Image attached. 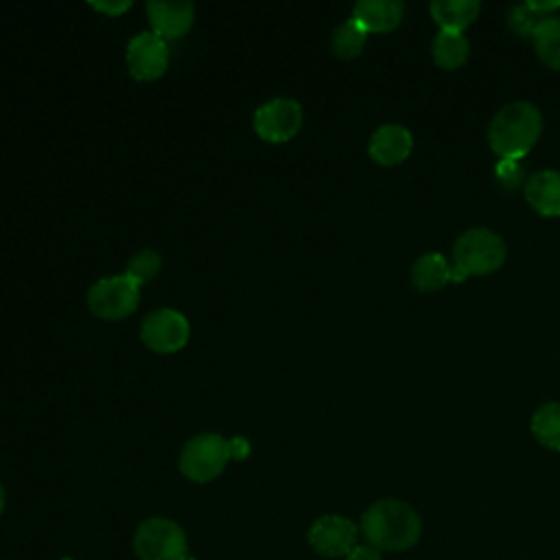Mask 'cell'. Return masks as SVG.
Masks as SVG:
<instances>
[{
  "label": "cell",
  "instance_id": "13",
  "mask_svg": "<svg viewBox=\"0 0 560 560\" xmlns=\"http://www.w3.org/2000/svg\"><path fill=\"white\" fill-rule=\"evenodd\" d=\"M405 4L398 0H359L352 9V20L365 33H385L402 22Z\"/></svg>",
  "mask_w": 560,
  "mask_h": 560
},
{
  "label": "cell",
  "instance_id": "21",
  "mask_svg": "<svg viewBox=\"0 0 560 560\" xmlns=\"http://www.w3.org/2000/svg\"><path fill=\"white\" fill-rule=\"evenodd\" d=\"M365 39H368V33L352 18H348L332 31L330 48L339 59H354L357 55H361Z\"/></svg>",
  "mask_w": 560,
  "mask_h": 560
},
{
  "label": "cell",
  "instance_id": "7",
  "mask_svg": "<svg viewBox=\"0 0 560 560\" xmlns=\"http://www.w3.org/2000/svg\"><path fill=\"white\" fill-rule=\"evenodd\" d=\"M190 324L175 308H160L144 317L140 326L142 343L160 354H171L188 343Z\"/></svg>",
  "mask_w": 560,
  "mask_h": 560
},
{
  "label": "cell",
  "instance_id": "5",
  "mask_svg": "<svg viewBox=\"0 0 560 560\" xmlns=\"http://www.w3.org/2000/svg\"><path fill=\"white\" fill-rule=\"evenodd\" d=\"M230 444L217 433H201L186 442L179 455V470L195 483L219 477L230 462Z\"/></svg>",
  "mask_w": 560,
  "mask_h": 560
},
{
  "label": "cell",
  "instance_id": "6",
  "mask_svg": "<svg viewBox=\"0 0 560 560\" xmlns=\"http://www.w3.org/2000/svg\"><path fill=\"white\" fill-rule=\"evenodd\" d=\"M140 304V284L131 278L112 276L96 280L88 291V306L101 319H122Z\"/></svg>",
  "mask_w": 560,
  "mask_h": 560
},
{
  "label": "cell",
  "instance_id": "10",
  "mask_svg": "<svg viewBox=\"0 0 560 560\" xmlns=\"http://www.w3.org/2000/svg\"><path fill=\"white\" fill-rule=\"evenodd\" d=\"M168 66V48L153 31H142L127 44V68L138 81H153L164 74Z\"/></svg>",
  "mask_w": 560,
  "mask_h": 560
},
{
  "label": "cell",
  "instance_id": "22",
  "mask_svg": "<svg viewBox=\"0 0 560 560\" xmlns=\"http://www.w3.org/2000/svg\"><path fill=\"white\" fill-rule=\"evenodd\" d=\"M160 267H162L160 254H155L153 249H142L129 258V262L125 267V276L136 280L138 284H142V282L153 280L158 276Z\"/></svg>",
  "mask_w": 560,
  "mask_h": 560
},
{
  "label": "cell",
  "instance_id": "17",
  "mask_svg": "<svg viewBox=\"0 0 560 560\" xmlns=\"http://www.w3.org/2000/svg\"><path fill=\"white\" fill-rule=\"evenodd\" d=\"M468 52H470V44L464 37V33L440 31L433 37L431 55H433V61L444 70H457L459 66H464L468 59Z\"/></svg>",
  "mask_w": 560,
  "mask_h": 560
},
{
  "label": "cell",
  "instance_id": "9",
  "mask_svg": "<svg viewBox=\"0 0 560 560\" xmlns=\"http://www.w3.org/2000/svg\"><path fill=\"white\" fill-rule=\"evenodd\" d=\"M359 529L341 514H324L308 529V545L324 558H346L357 547Z\"/></svg>",
  "mask_w": 560,
  "mask_h": 560
},
{
  "label": "cell",
  "instance_id": "25",
  "mask_svg": "<svg viewBox=\"0 0 560 560\" xmlns=\"http://www.w3.org/2000/svg\"><path fill=\"white\" fill-rule=\"evenodd\" d=\"M230 444V455L236 459H245L249 455V442L245 438H232L228 440Z\"/></svg>",
  "mask_w": 560,
  "mask_h": 560
},
{
  "label": "cell",
  "instance_id": "24",
  "mask_svg": "<svg viewBox=\"0 0 560 560\" xmlns=\"http://www.w3.org/2000/svg\"><path fill=\"white\" fill-rule=\"evenodd\" d=\"M346 560H381V551L372 545H357L348 556Z\"/></svg>",
  "mask_w": 560,
  "mask_h": 560
},
{
  "label": "cell",
  "instance_id": "14",
  "mask_svg": "<svg viewBox=\"0 0 560 560\" xmlns=\"http://www.w3.org/2000/svg\"><path fill=\"white\" fill-rule=\"evenodd\" d=\"M527 203L542 217H560V171H538L525 182Z\"/></svg>",
  "mask_w": 560,
  "mask_h": 560
},
{
  "label": "cell",
  "instance_id": "8",
  "mask_svg": "<svg viewBox=\"0 0 560 560\" xmlns=\"http://www.w3.org/2000/svg\"><path fill=\"white\" fill-rule=\"evenodd\" d=\"M302 127V105L295 98L278 96L262 103L254 114V129L265 142H287Z\"/></svg>",
  "mask_w": 560,
  "mask_h": 560
},
{
  "label": "cell",
  "instance_id": "1",
  "mask_svg": "<svg viewBox=\"0 0 560 560\" xmlns=\"http://www.w3.org/2000/svg\"><path fill=\"white\" fill-rule=\"evenodd\" d=\"M361 534L378 551H402L420 540L422 521L409 503L381 499L363 512Z\"/></svg>",
  "mask_w": 560,
  "mask_h": 560
},
{
  "label": "cell",
  "instance_id": "4",
  "mask_svg": "<svg viewBox=\"0 0 560 560\" xmlns=\"http://www.w3.org/2000/svg\"><path fill=\"white\" fill-rule=\"evenodd\" d=\"M133 551L140 560H184L188 556V538L173 518L151 516L138 525Z\"/></svg>",
  "mask_w": 560,
  "mask_h": 560
},
{
  "label": "cell",
  "instance_id": "11",
  "mask_svg": "<svg viewBox=\"0 0 560 560\" xmlns=\"http://www.w3.org/2000/svg\"><path fill=\"white\" fill-rule=\"evenodd\" d=\"M147 15L151 22V31L166 42L188 33L195 20V7L188 0H179V2L151 0L147 2Z\"/></svg>",
  "mask_w": 560,
  "mask_h": 560
},
{
  "label": "cell",
  "instance_id": "12",
  "mask_svg": "<svg viewBox=\"0 0 560 560\" xmlns=\"http://www.w3.org/2000/svg\"><path fill=\"white\" fill-rule=\"evenodd\" d=\"M413 149V138L411 131L402 125L396 122H387L381 125L368 144V153L376 164L383 166H396L400 162H405L409 158Z\"/></svg>",
  "mask_w": 560,
  "mask_h": 560
},
{
  "label": "cell",
  "instance_id": "28",
  "mask_svg": "<svg viewBox=\"0 0 560 560\" xmlns=\"http://www.w3.org/2000/svg\"><path fill=\"white\" fill-rule=\"evenodd\" d=\"M184 560H195V558H190V556H186V558H184Z\"/></svg>",
  "mask_w": 560,
  "mask_h": 560
},
{
  "label": "cell",
  "instance_id": "2",
  "mask_svg": "<svg viewBox=\"0 0 560 560\" xmlns=\"http://www.w3.org/2000/svg\"><path fill=\"white\" fill-rule=\"evenodd\" d=\"M542 131V114L529 101H512L503 105L488 129L490 149L501 160L518 162L525 158Z\"/></svg>",
  "mask_w": 560,
  "mask_h": 560
},
{
  "label": "cell",
  "instance_id": "19",
  "mask_svg": "<svg viewBox=\"0 0 560 560\" xmlns=\"http://www.w3.org/2000/svg\"><path fill=\"white\" fill-rule=\"evenodd\" d=\"M556 9H560V2H523L510 9L508 24L518 35H532L534 28Z\"/></svg>",
  "mask_w": 560,
  "mask_h": 560
},
{
  "label": "cell",
  "instance_id": "15",
  "mask_svg": "<svg viewBox=\"0 0 560 560\" xmlns=\"http://www.w3.org/2000/svg\"><path fill=\"white\" fill-rule=\"evenodd\" d=\"M431 15L435 24H440V31H455L462 33L466 26H470L479 11V0H435L431 2Z\"/></svg>",
  "mask_w": 560,
  "mask_h": 560
},
{
  "label": "cell",
  "instance_id": "27",
  "mask_svg": "<svg viewBox=\"0 0 560 560\" xmlns=\"http://www.w3.org/2000/svg\"><path fill=\"white\" fill-rule=\"evenodd\" d=\"M4 503H7V494H4V488H2V483H0V514H2V510H4Z\"/></svg>",
  "mask_w": 560,
  "mask_h": 560
},
{
  "label": "cell",
  "instance_id": "20",
  "mask_svg": "<svg viewBox=\"0 0 560 560\" xmlns=\"http://www.w3.org/2000/svg\"><path fill=\"white\" fill-rule=\"evenodd\" d=\"M532 433L542 446L560 451V402H545L534 411Z\"/></svg>",
  "mask_w": 560,
  "mask_h": 560
},
{
  "label": "cell",
  "instance_id": "3",
  "mask_svg": "<svg viewBox=\"0 0 560 560\" xmlns=\"http://www.w3.org/2000/svg\"><path fill=\"white\" fill-rule=\"evenodd\" d=\"M508 258L505 241L488 228H470L453 245V282L497 271Z\"/></svg>",
  "mask_w": 560,
  "mask_h": 560
},
{
  "label": "cell",
  "instance_id": "23",
  "mask_svg": "<svg viewBox=\"0 0 560 560\" xmlns=\"http://www.w3.org/2000/svg\"><path fill=\"white\" fill-rule=\"evenodd\" d=\"M521 168H518V162H514V160H501L499 164H497V177H499V182L501 184H505L508 188H512L521 177Z\"/></svg>",
  "mask_w": 560,
  "mask_h": 560
},
{
  "label": "cell",
  "instance_id": "26",
  "mask_svg": "<svg viewBox=\"0 0 560 560\" xmlns=\"http://www.w3.org/2000/svg\"><path fill=\"white\" fill-rule=\"evenodd\" d=\"M94 9H101V11H109V13H120L129 7V2H122V4H103V2H94L92 4Z\"/></svg>",
  "mask_w": 560,
  "mask_h": 560
},
{
  "label": "cell",
  "instance_id": "18",
  "mask_svg": "<svg viewBox=\"0 0 560 560\" xmlns=\"http://www.w3.org/2000/svg\"><path fill=\"white\" fill-rule=\"evenodd\" d=\"M532 39H534V50H536L538 59L545 66L560 70V18L558 15L545 18L534 28Z\"/></svg>",
  "mask_w": 560,
  "mask_h": 560
},
{
  "label": "cell",
  "instance_id": "16",
  "mask_svg": "<svg viewBox=\"0 0 560 560\" xmlns=\"http://www.w3.org/2000/svg\"><path fill=\"white\" fill-rule=\"evenodd\" d=\"M411 282L418 291H438L453 282V265L442 254L429 252L413 262Z\"/></svg>",
  "mask_w": 560,
  "mask_h": 560
}]
</instances>
